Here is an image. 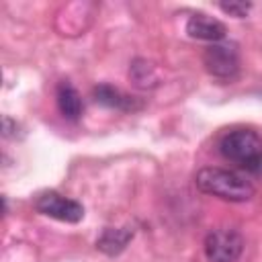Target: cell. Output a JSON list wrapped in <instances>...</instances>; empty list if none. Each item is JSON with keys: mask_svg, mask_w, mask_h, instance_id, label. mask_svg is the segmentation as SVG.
I'll return each instance as SVG.
<instances>
[{"mask_svg": "<svg viewBox=\"0 0 262 262\" xmlns=\"http://www.w3.org/2000/svg\"><path fill=\"white\" fill-rule=\"evenodd\" d=\"M194 184L201 192L229 203H246L256 194L254 184L246 176L217 166L201 168L194 176Z\"/></svg>", "mask_w": 262, "mask_h": 262, "instance_id": "6da1fadb", "label": "cell"}, {"mask_svg": "<svg viewBox=\"0 0 262 262\" xmlns=\"http://www.w3.org/2000/svg\"><path fill=\"white\" fill-rule=\"evenodd\" d=\"M219 151L225 160L237 164L244 170L262 168V137L254 129H231L219 141Z\"/></svg>", "mask_w": 262, "mask_h": 262, "instance_id": "7a4b0ae2", "label": "cell"}, {"mask_svg": "<svg viewBox=\"0 0 262 262\" xmlns=\"http://www.w3.org/2000/svg\"><path fill=\"white\" fill-rule=\"evenodd\" d=\"M203 250L209 262H237L244 252V237L229 227H219L207 233Z\"/></svg>", "mask_w": 262, "mask_h": 262, "instance_id": "3957f363", "label": "cell"}, {"mask_svg": "<svg viewBox=\"0 0 262 262\" xmlns=\"http://www.w3.org/2000/svg\"><path fill=\"white\" fill-rule=\"evenodd\" d=\"M203 66L213 78L233 80L239 72V55L235 43L225 39L219 43H211L203 53Z\"/></svg>", "mask_w": 262, "mask_h": 262, "instance_id": "277c9868", "label": "cell"}, {"mask_svg": "<svg viewBox=\"0 0 262 262\" xmlns=\"http://www.w3.org/2000/svg\"><path fill=\"white\" fill-rule=\"evenodd\" d=\"M35 209L47 217H53V219L66 221V223H78L84 217V207L78 201L68 199L53 190L39 194L35 201Z\"/></svg>", "mask_w": 262, "mask_h": 262, "instance_id": "5b68a950", "label": "cell"}, {"mask_svg": "<svg viewBox=\"0 0 262 262\" xmlns=\"http://www.w3.org/2000/svg\"><path fill=\"white\" fill-rule=\"evenodd\" d=\"M186 33L192 39H201V41H211V43H219L225 39V25L205 12H196L188 18L186 23Z\"/></svg>", "mask_w": 262, "mask_h": 262, "instance_id": "8992f818", "label": "cell"}, {"mask_svg": "<svg viewBox=\"0 0 262 262\" xmlns=\"http://www.w3.org/2000/svg\"><path fill=\"white\" fill-rule=\"evenodd\" d=\"M92 94H94V100H96V102H100V104H104V106H108V108H117V111L129 113V111H137V108L141 106L133 96H129V94H125L123 90L113 88V86H108V84L96 86Z\"/></svg>", "mask_w": 262, "mask_h": 262, "instance_id": "52a82bcc", "label": "cell"}, {"mask_svg": "<svg viewBox=\"0 0 262 262\" xmlns=\"http://www.w3.org/2000/svg\"><path fill=\"white\" fill-rule=\"evenodd\" d=\"M57 106H59V113L70 119V121H76L80 119L82 111H84V104H82V96L78 94V90L68 84V82H61L57 86Z\"/></svg>", "mask_w": 262, "mask_h": 262, "instance_id": "ba28073f", "label": "cell"}, {"mask_svg": "<svg viewBox=\"0 0 262 262\" xmlns=\"http://www.w3.org/2000/svg\"><path fill=\"white\" fill-rule=\"evenodd\" d=\"M131 237H133V233L129 229H104V233L96 242V248L108 256H115L121 250H125V246L129 244Z\"/></svg>", "mask_w": 262, "mask_h": 262, "instance_id": "9c48e42d", "label": "cell"}, {"mask_svg": "<svg viewBox=\"0 0 262 262\" xmlns=\"http://www.w3.org/2000/svg\"><path fill=\"white\" fill-rule=\"evenodd\" d=\"M219 8H221L225 14H229V16L244 18V16L250 12L252 4H250V2H221V4H219Z\"/></svg>", "mask_w": 262, "mask_h": 262, "instance_id": "30bf717a", "label": "cell"}]
</instances>
